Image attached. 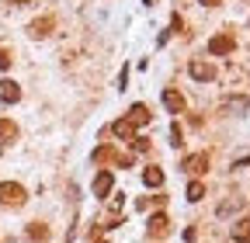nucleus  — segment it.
<instances>
[{"label": "nucleus", "instance_id": "39448f33", "mask_svg": "<svg viewBox=\"0 0 250 243\" xmlns=\"http://www.w3.org/2000/svg\"><path fill=\"white\" fill-rule=\"evenodd\" d=\"M208 52H212V56H226V52H233V35H215V39L208 42Z\"/></svg>", "mask_w": 250, "mask_h": 243}, {"label": "nucleus", "instance_id": "7ed1b4c3", "mask_svg": "<svg viewBox=\"0 0 250 243\" xmlns=\"http://www.w3.org/2000/svg\"><path fill=\"white\" fill-rule=\"evenodd\" d=\"M111 184H115V177H111V170H101L98 177H94V198H108Z\"/></svg>", "mask_w": 250, "mask_h": 243}, {"label": "nucleus", "instance_id": "f3484780", "mask_svg": "<svg viewBox=\"0 0 250 243\" xmlns=\"http://www.w3.org/2000/svg\"><path fill=\"white\" fill-rule=\"evenodd\" d=\"M226 108H229V111H247V108H250V101H247V98H229V101H226Z\"/></svg>", "mask_w": 250, "mask_h": 243}, {"label": "nucleus", "instance_id": "9b49d317", "mask_svg": "<svg viewBox=\"0 0 250 243\" xmlns=\"http://www.w3.org/2000/svg\"><path fill=\"white\" fill-rule=\"evenodd\" d=\"M111 132H115L118 139H129V142L136 139V129H132V125H129L125 118H118V122H115V125H111Z\"/></svg>", "mask_w": 250, "mask_h": 243}, {"label": "nucleus", "instance_id": "2eb2a0df", "mask_svg": "<svg viewBox=\"0 0 250 243\" xmlns=\"http://www.w3.org/2000/svg\"><path fill=\"white\" fill-rule=\"evenodd\" d=\"M202 195H205V184L202 181H191L188 184V202H202Z\"/></svg>", "mask_w": 250, "mask_h": 243}, {"label": "nucleus", "instance_id": "4468645a", "mask_svg": "<svg viewBox=\"0 0 250 243\" xmlns=\"http://www.w3.org/2000/svg\"><path fill=\"white\" fill-rule=\"evenodd\" d=\"M167 226H170V223H167V216H153V219H149L153 236H164V233H167Z\"/></svg>", "mask_w": 250, "mask_h": 243}, {"label": "nucleus", "instance_id": "f257e3e1", "mask_svg": "<svg viewBox=\"0 0 250 243\" xmlns=\"http://www.w3.org/2000/svg\"><path fill=\"white\" fill-rule=\"evenodd\" d=\"M24 188L14 184V181H0V205H11V208H21L24 205Z\"/></svg>", "mask_w": 250, "mask_h": 243}, {"label": "nucleus", "instance_id": "dca6fc26", "mask_svg": "<svg viewBox=\"0 0 250 243\" xmlns=\"http://www.w3.org/2000/svg\"><path fill=\"white\" fill-rule=\"evenodd\" d=\"M28 240H49V229H45L42 223H31V226H28Z\"/></svg>", "mask_w": 250, "mask_h": 243}, {"label": "nucleus", "instance_id": "ddd939ff", "mask_svg": "<svg viewBox=\"0 0 250 243\" xmlns=\"http://www.w3.org/2000/svg\"><path fill=\"white\" fill-rule=\"evenodd\" d=\"M14 136H18V125L7 122V118H0V142H11Z\"/></svg>", "mask_w": 250, "mask_h": 243}, {"label": "nucleus", "instance_id": "423d86ee", "mask_svg": "<svg viewBox=\"0 0 250 243\" xmlns=\"http://www.w3.org/2000/svg\"><path fill=\"white\" fill-rule=\"evenodd\" d=\"M149 118H153V115H149V108H146V104H132V108H129V118H125V122H129V125L136 129V125H146Z\"/></svg>", "mask_w": 250, "mask_h": 243}, {"label": "nucleus", "instance_id": "a211bd4d", "mask_svg": "<svg viewBox=\"0 0 250 243\" xmlns=\"http://www.w3.org/2000/svg\"><path fill=\"white\" fill-rule=\"evenodd\" d=\"M132 149H136V153H146V149H149V142H146L143 136H136V139H132Z\"/></svg>", "mask_w": 250, "mask_h": 243}, {"label": "nucleus", "instance_id": "6ab92c4d", "mask_svg": "<svg viewBox=\"0 0 250 243\" xmlns=\"http://www.w3.org/2000/svg\"><path fill=\"white\" fill-rule=\"evenodd\" d=\"M7 66H11V52L0 49V70H7Z\"/></svg>", "mask_w": 250, "mask_h": 243}, {"label": "nucleus", "instance_id": "1a4fd4ad", "mask_svg": "<svg viewBox=\"0 0 250 243\" xmlns=\"http://www.w3.org/2000/svg\"><path fill=\"white\" fill-rule=\"evenodd\" d=\"M164 108L177 115V111H184V98L177 94V90H164Z\"/></svg>", "mask_w": 250, "mask_h": 243}, {"label": "nucleus", "instance_id": "6e6552de", "mask_svg": "<svg viewBox=\"0 0 250 243\" xmlns=\"http://www.w3.org/2000/svg\"><path fill=\"white\" fill-rule=\"evenodd\" d=\"M0 98H4L7 104H14V101H21V87H18L14 80H4V83H0Z\"/></svg>", "mask_w": 250, "mask_h": 243}, {"label": "nucleus", "instance_id": "20e7f679", "mask_svg": "<svg viewBox=\"0 0 250 243\" xmlns=\"http://www.w3.org/2000/svg\"><path fill=\"white\" fill-rule=\"evenodd\" d=\"M52 24H56L52 18H35V21L28 24V35H31V39H45V35L52 32Z\"/></svg>", "mask_w": 250, "mask_h": 243}, {"label": "nucleus", "instance_id": "aec40b11", "mask_svg": "<svg viewBox=\"0 0 250 243\" xmlns=\"http://www.w3.org/2000/svg\"><path fill=\"white\" fill-rule=\"evenodd\" d=\"M170 139H174V146H181V125H177V122L170 125Z\"/></svg>", "mask_w": 250, "mask_h": 243}, {"label": "nucleus", "instance_id": "9d476101", "mask_svg": "<svg viewBox=\"0 0 250 243\" xmlns=\"http://www.w3.org/2000/svg\"><path fill=\"white\" fill-rule=\"evenodd\" d=\"M229 233H233V240H236V243H247V240H250V219H236Z\"/></svg>", "mask_w": 250, "mask_h": 243}, {"label": "nucleus", "instance_id": "0eeeda50", "mask_svg": "<svg viewBox=\"0 0 250 243\" xmlns=\"http://www.w3.org/2000/svg\"><path fill=\"white\" fill-rule=\"evenodd\" d=\"M188 174H202V170H208V157L205 153H195V157H184V163H181Z\"/></svg>", "mask_w": 250, "mask_h": 243}, {"label": "nucleus", "instance_id": "f03ea898", "mask_svg": "<svg viewBox=\"0 0 250 243\" xmlns=\"http://www.w3.org/2000/svg\"><path fill=\"white\" fill-rule=\"evenodd\" d=\"M188 73H191L195 80H212V77H215V70H212V63H208V59H191Z\"/></svg>", "mask_w": 250, "mask_h": 243}, {"label": "nucleus", "instance_id": "4be33fe9", "mask_svg": "<svg viewBox=\"0 0 250 243\" xmlns=\"http://www.w3.org/2000/svg\"><path fill=\"white\" fill-rule=\"evenodd\" d=\"M11 4H31V0H11Z\"/></svg>", "mask_w": 250, "mask_h": 243}, {"label": "nucleus", "instance_id": "f8f14e48", "mask_svg": "<svg viewBox=\"0 0 250 243\" xmlns=\"http://www.w3.org/2000/svg\"><path fill=\"white\" fill-rule=\"evenodd\" d=\"M143 184H146V188H160V184H164V174L156 170V167H146V170H143Z\"/></svg>", "mask_w": 250, "mask_h": 243}, {"label": "nucleus", "instance_id": "412c9836", "mask_svg": "<svg viewBox=\"0 0 250 243\" xmlns=\"http://www.w3.org/2000/svg\"><path fill=\"white\" fill-rule=\"evenodd\" d=\"M198 4H205V7H215V4H219V0H198Z\"/></svg>", "mask_w": 250, "mask_h": 243}]
</instances>
